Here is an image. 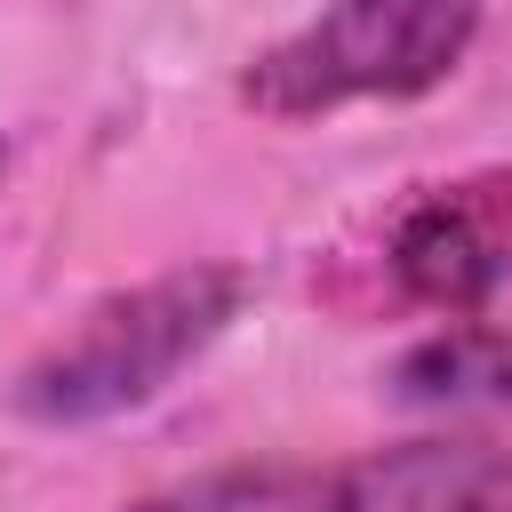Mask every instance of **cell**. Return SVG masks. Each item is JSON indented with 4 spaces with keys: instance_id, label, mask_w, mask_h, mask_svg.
I'll list each match as a JSON object with an SVG mask.
<instances>
[{
    "instance_id": "1",
    "label": "cell",
    "mask_w": 512,
    "mask_h": 512,
    "mask_svg": "<svg viewBox=\"0 0 512 512\" xmlns=\"http://www.w3.org/2000/svg\"><path fill=\"white\" fill-rule=\"evenodd\" d=\"M248 304V272L240 264H176L152 272L104 304H88L16 384L8 408L48 424V432H80V424H112L152 408Z\"/></svg>"
},
{
    "instance_id": "2",
    "label": "cell",
    "mask_w": 512,
    "mask_h": 512,
    "mask_svg": "<svg viewBox=\"0 0 512 512\" xmlns=\"http://www.w3.org/2000/svg\"><path fill=\"white\" fill-rule=\"evenodd\" d=\"M480 40V0H328L312 24L248 56L240 104L264 120H328L344 104H408Z\"/></svg>"
},
{
    "instance_id": "3",
    "label": "cell",
    "mask_w": 512,
    "mask_h": 512,
    "mask_svg": "<svg viewBox=\"0 0 512 512\" xmlns=\"http://www.w3.org/2000/svg\"><path fill=\"white\" fill-rule=\"evenodd\" d=\"M496 184H440L424 192L400 224H392V280L448 312V320H480L504 288H512V216L488 200Z\"/></svg>"
},
{
    "instance_id": "4",
    "label": "cell",
    "mask_w": 512,
    "mask_h": 512,
    "mask_svg": "<svg viewBox=\"0 0 512 512\" xmlns=\"http://www.w3.org/2000/svg\"><path fill=\"white\" fill-rule=\"evenodd\" d=\"M344 472L360 512H512V448L496 440H400Z\"/></svg>"
},
{
    "instance_id": "5",
    "label": "cell",
    "mask_w": 512,
    "mask_h": 512,
    "mask_svg": "<svg viewBox=\"0 0 512 512\" xmlns=\"http://www.w3.org/2000/svg\"><path fill=\"white\" fill-rule=\"evenodd\" d=\"M392 400L408 408H496L512 416V328L456 320L392 360Z\"/></svg>"
},
{
    "instance_id": "6",
    "label": "cell",
    "mask_w": 512,
    "mask_h": 512,
    "mask_svg": "<svg viewBox=\"0 0 512 512\" xmlns=\"http://www.w3.org/2000/svg\"><path fill=\"white\" fill-rule=\"evenodd\" d=\"M128 512H360L352 472H312V464H224L200 480H176Z\"/></svg>"
},
{
    "instance_id": "7",
    "label": "cell",
    "mask_w": 512,
    "mask_h": 512,
    "mask_svg": "<svg viewBox=\"0 0 512 512\" xmlns=\"http://www.w3.org/2000/svg\"><path fill=\"white\" fill-rule=\"evenodd\" d=\"M0 168H8V152H0Z\"/></svg>"
}]
</instances>
